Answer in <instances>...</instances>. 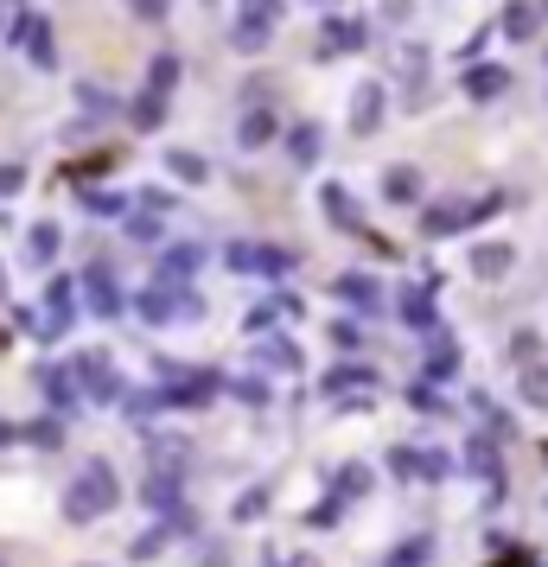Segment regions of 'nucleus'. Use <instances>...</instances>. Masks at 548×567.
<instances>
[{"instance_id": "obj_17", "label": "nucleus", "mask_w": 548, "mask_h": 567, "mask_svg": "<svg viewBox=\"0 0 548 567\" xmlns=\"http://www.w3.org/2000/svg\"><path fill=\"white\" fill-rule=\"evenodd\" d=\"M185 434H153L147 440V459H153V472H185Z\"/></svg>"}, {"instance_id": "obj_43", "label": "nucleus", "mask_w": 548, "mask_h": 567, "mask_svg": "<svg viewBox=\"0 0 548 567\" xmlns=\"http://www.w3.org/2000/svg\"><path fill=\"white\" fill-rule=\"evenodd\" d=\"M20 185H26V166H0V198L20 192Z\"/></svg>"}, {"instance_id": "obj_45", "label": "nucleus", "mask_w": 548, "mask_h": 567, "mask_svg": "<svg viewBox=\"0 0 548 567\" xmlns=\"http://www.w3.org/2000/svg\"><path fill=\"white\" fill-rule=\"evenodd\" d=\"M536 345H542L536 332H517V364H529V357H536Z\"/></svg>"}, {"instance_id": "obj_51", "label": "nucleus", "mask_w": 548, "mask_h": 567, "mask_svg": "<svg viewBox=\"0 0 548 567\" xmlns=\"http://www.w3.org/2000/svg\"><path fill=\"white\" fill-rule=\"evenodd\" d=\"M0 287H7V268H0Z\"/></svg>"}, {"instance_id": "obj_52", "label": "nucleus", "mask_w": 548, "mask_h": 567, "mask_svg": "<svg viewBox=\"0 0 548 567\" xmlns=\"http://www.w3.org/2000/svg\"><path fill=\"white\" fill-rule=\"evenodd\" d=\"M0 567H7V561H0Z\"/></svg>"}, {"instance_id": "obj_22", "label": "nucleus", "mask_w": 548, "mask_h": 567, "mask_svg": "<svg viewBox=\"0 0 548 567\" xmlns=\"http://www.w3.org/2000/svg\"><path fill=\"white\" fill-rule=\"evenodd\" d=\"M536 32H542V7H523V0H517V7H510L504 13V39H536Z\"/></svg>"}, {"instance_id": "obj_10", "label": "nucleus", "mask_w": 548, "mask_h": 567, "mask_svg": "<svg viewBox=\"0 0 548 567\" xmlns=\"http://www.w3.org/2000/svg\"><path fill=\"white\" fill-rule=\"evenodd\" d=\"M370 45V26L364 20H332L319 32V58H345V51H364Z\"/></svg>"}, {"instance_id": "obj_48", "label": "nucleus", "mask_w": 548, "mask_h": 567, "mask_svg": "<svg viewBox=\"0 0 548 567\" xmlns=\"http://www.w3.org/2000/svg\"><path fill=\"white\" fill-rule=\"evenodd\" d=\"M491 567H536V561H529V555H498Z\"/></svg>"}, {"instance_id": "obj_16", "label": "nucleus", "mask_w": 548, "mask_h": 567, "mask_svg": "<svg viewBox=\"0 0 548 567\" xmlns=\"http://www.w3.org/2000/svg\"><path fill=\"white\" fill-rule=\"evenodd\" d=\"M510 262H517V249H510V243H478V249H472V274H478V281H498V274H510Z\"/></svg>"}, {"instance_id": "obj_6", "label": "nucleus", "mask_w": 548, "mask_h": 567, "mask_svg": "<svg viewBox=\"0 0 548 567\" xmlns=\"http://www.w3.org/2000/svg\"><path fill=\"white\" fill-rule=\"evenodd\" d=\"M7 39H13V45H26V58L39 64V71H51V64H58V45H51V26L39 20V13H20V20L7 26Z\"/></svg>"}, {"instance_id": "obj_13", "label": "nucleus", "mask_w": 548, "mask_h": 567, "mask_svg": "<svg viewBox=\"0 0 548 567\" xmlns=\"http://www.w3.org/2000/svg\"><path fill=\"white\" fill-rule=\"evenodd\" d=\"M71 319H77V287L71 281H51L45 287V338H58Z\"/></svg>"}, {"instance_id": "obj_29", "label": "nucleus", "mask_w": 548, "mask_h": 567, "mask_svg": "<svg viewBox=\"0 0 548 567\" xmlns=\"http://www.w3.org/2000/svg\"><path fill=\"white\" fill-rule=\"evenodd\" d=\"M287 153H294L300 166H313L319 160V128L313 122H300V128H287Z\"/></svg>"}, {"instance_id": "obj_7", "label": "nucleus", "mask_w": 548, "mask_h": 567, "mask_svg": "<svg viewBox=\"0 0 548 567\" xmlns=\"http://www.w3.org/2000/svg\"><path fill=\"white\" fill-rule=\"evenodd\" d=\"M224 262L243 268V274H287V268H294V255H287V249H268V243H230Z\"/></svg>"}, {"instance_id": "obj_14", "label": "nucleus", "mask_w": 548, "mask_h": 567, "mask_svg": "<svg viewBox=\"0 0 548 567\" xmlns=\"http://www.w3.org/2000/svg\"><path fill=\"white\" fill-rule=\"evenodd\" d=\"M510 90V71H504V64H472V71H466V96L472 102H498Z\"/></svg>"}, {"instance_id": "obj_37", "label": "nucleus", "mask_w": 548, "mask_h": 567, "mask_svg": "<svg viewBox=\"0 0 548 567\" xmlns=\"http://www.w3.org/2000/svg\"><path fill=\"white\" fill-rule=\"evenodd\" d=\"M396 71H402V77H421V71H427V51H421V45H396Z\"/></svg>"}, {"instance_id": "obj_12", "label": "nucleus", "mask_w": 548, "mask_h": 567, "mask_svg": "<svg viewBox=\"0 0 548 567\" xmlns=\"http://www.w3.org/2000/svg\"><path fill=\"white\" fill-rule=\"evenodd\" d=\"M332 294L345 300V306H357V313H383V287H376L370 274H338Z\"/></svg>"}, {"instance_id": "obj_8", "label": "nucleus", "mask_w": 548, "mask_h": 567, "mask_svg": "<svg viewBox=\"0 0 548 567\" xmlns=\"http://www.w3.org/2000/svg\"><path fill=\"white\" fill-rule=\"evenodd\" d=\"M383 115H389L383 83H357V96H351V134H376V128H383Z\"/></svg>"}, {"instance_id": "obj_41", "label": "nucleus", "mask_w": 548, "mask_h": 567, "mask_svg": "<svg viewBox=\"0 0 548 567\" xmlns=\"http://www.w3.org/2000/svg\"><path fill=\"white\" fill-rule=\"evenodd\" d=\"M453 466H447V459H440V453H415V478H447Z\"/></svg>"}, {"instance_id": "obj_32", "label": "nucleus", "mask_w": 548, "mask_h": 567, "mask_svg": "<svg viewBox=\"0 0 548 567\" xmlns=\"http://www.w3.org/2000/svg\"><path fill=\"white\" fill-rule=\"evenodd\" d=\"M192 268H198V249H192V243H179V249L160 255V274H173V281H185Z\"/></svg>"}, {"instance_id": "obj_11", "label": "nucleus", "mask_w": 548, "mask_h": 567, "mask_svg": "<svg viewBox=\"0 0 548 567\" xmlns=\"http://www.w3.org/2000/svg\"><path fill=\"white\" fill-rule=\"evenodd\" d=\"M83 287H90V313H102V319H115V313H122V287H115L109 262H90V274H83Z\"/></svg>"}, {"instance_id": "obj_40", "label": "nucleus", "mask_w": 548, "mask_h": 567, "mask_svg": "<svg viewBox=\"0 0 548 567\" xmlns=\"http://www.w3.org/2000/svg\"><path fill=\"white\" fill-rule=\"evenodd\" d=\"M20 440H32V446H58V421H32V427H20Z\"/></svg>"}, {"instance_id": "obj_27", "label": "nucleus", "mask_w": 548, "mask_h": 567, "mask_svg": "<svg viewBox=\"0 0 548 567\" xmlns=\"http://www.w3.org/2000/svg\"><path fill=\"white\" fill-rule=\"evenodd\" d=\"M147 504L153 510H173L179 504V472H147Z\"/></svg>"}, {"instance_id": "obj_36", "label": "nucleus", "mask_w": 548, "mask_h": 567, "mask_svg": "<svg viewBox=\"0 0 548 567\" xmlns=\"http://www.w3.org/2000/svg\"><path fill=\"white\" fill-rule=\"evenodd\" d=\"M408 402H415L421 415H447V402H440V395H434V383H427V376H421L415 389H408Z\"/></svg>"}, {"instance_id": "obj_35", "label": "nucleus", "mask_w": 548, "mask_h": 567, "mask_svg": "<svg viewBox=\"0 0 548 567\" xmlns=\"http://www.w3.org/2000/svg\"><path fill=\"white\" fill-rule=\"evenodd\" d=\"M166 536H173V523H153L147 536L134 542V561H153V555H160V548H166Z\"/></svg>"}, {"instance_id": "obj_33", "label": "nucleus", "mask_w": 548, "mask_h": 567, "mask_svg": "<svg viewBox=\"0 0 548 567\" xmlns=\"http://www.w3.org/2000/svg\"><path fill=\"white\" fill-rule=\"evenodd\" d=\"M160 115H166V96H153V90L134 96V128H160Z\"/></svg>"}, {"instance_id": "obj_3", "label": "nucleus", "mask_w": 548, "mask_h": 567, "mask_svg": "<svg viewBox=\"0 0 548 567\" xmlns=\"http://www.w3.org/2000/svg\"><path fill=\"white\" fill-rule=\"evenodd\" d=\"M274 26H281V0H243V7H236V26H230V45L243 51V58H255V51H268Z\"/></svg>"}, {"instance_id": "obj_23", "label": "nucleus", "mask_w": 548, "mask_h": 567, "mask_svg": "<svg viewBox=\"0 0 548 567\" xmlns=\"http://www.w3.org/2000/svg\"><path fill=\"white\" fill-rule=\"evenodd\" d=\"M459 370V345L447 332H434V351H427V383H440V376H453Z\"/></svg>"}, {"instance_id": "obj_4", "label": "nucleus", "mask_w": 548, "mask_h": 567, "mask_svg": "<svg viewBox=\"0 0 548 567\" xmlns=\"http://www.w3.org/2000/svg\"><path fill=\"white\" fill-rule=\"evenodd\" d=\"M71 383H77V395H96V402H122V383H115V370H109V357L102 351H77L71 357Z\"/></svg>"}, {"instance_id": "obj_5", "label": "nucleus", "mask_w": 548, "mask_h": 567, "mask_svg": "<svg viewBox=\"0 0 548 567\" xmlns=\"http://www.w3.org/2000/svg\"><path fill=\"white\" fill-rule=\"evenodd\" d=\"M504 198H459V204H434L421 223H427V236H453V230H466L472 217H485V211H498Z\"/></svg>"}, {"instance_id": "obj_50", "label": "nucleus", "mask_w": 548, "mask_h": 567, "mask_svg": "<svg viewBox=\"0 0 548 567\" xmlns=\"http://www.w3.org/2000/svg\"><path fill=\"white\" fill-rule=\"evenodd\" d=\"M262 567H287V561H281V555H274V548H268V561H262Z\"/></svg>"}, {"instance_id": "obj_18", "label": "nucleus", "mask_w": 548, "mask_h": 567, "mask_svg": "<svg viewBox=\"0 0 548 567\" xmlns=\"http://www.w3.org/2000/svg\"><path fill=\"white\" fill-rule=\"evenodd\" d=\"M421 192H427V185H421L415 166H389V173H383V198L389 204H421Z\"/></svg>"}, {"instance_id": "obj_15", "label": "nucleus", "mask_w": 548, "mask_h": 567, "mask_svg": "<svg viewBox=\"0 0 548 567\" xmlns=\"http://www.w3.org/2000/svg\"><path fill=\"white\" fill-rule=\"evenodd\" d=\"M268 141H274V109H262V102H255L243 122H236V147H243V153H262Z\"/></svg>"}, {"instance_id": "obj_46", "label": "nucleus", "mask_w": 548, "mask_h": 567, "mask_svg": "<svg viewBox=\"0 0 548 567\" xmlns=\"http://www.w3.org/2000/svg\"><path fill=\"white\" fill-rule=\"evenodd\" d=\"M128 7L141 13V20H160V13H166V0H128Z\"/></svg>"}, {"instance_id": "obj_1", "label": "nucleus", "mask_w": 548, "mask_h": 567, "mask_svg": "<svg viewBox=\"0 0 548 567\" xmlns=\"http://www.w3.org/2000/svg\"><path fill=\"white\" fill-rule=\"evenodd\" d=\"M115 504H122V478L102 466V459H90V466L71 478V491H64V510H71V523H96V517H109Z\"/></svg>"}, {"instance_id": "obj_31", "label": "nucleus", "mask_w": 548, "mask_h": 567, "mask_svg": "<svg viewBox=\"0 0 548 567\" xmlns=\"http://www.w3.org/2000/svg\"><path fill=\"white\" fill-rule=\"evenodd\" d=\"M466 466H472V472H485V485H491V491H498V485H504V478H498V453H491V440H472V453H466Z\"/></svg>"}, {"instance_id": "obj_9", "label": "nucleus", "mask_w": 548, "mask_h": 567, "mask_svg": "<svg viewBox=\"0 0 548 567\" xmlns=\"http://www.w3.org/2000/svg\"><path fill=\"white\" fill-rule=\"evenodd\" d=\"M383 389V376L364 370V364H345V370H325V395H345V402H364V395Z\"/></svg>"}, {"instance_id": "obj_21", "label": "nucleus", "mask_w": 548, "mask_h": 567, "mask_svg": "<svg viewBox=\"0 0 548 567\" xmlns=\"http://www.w3.org/2000/svg\"><path fill=\"white\" fill-rule=\"evenodd\" d=\"M26 262H58V223H32L26 230Z\"/></svg>"}, {"instance_id": "obj_49", "label": "nucleus", "mask_w": 548, "mask_h": 567, "mask_svg": "<svg viewBox=\"0 0 548 567\" xmlns=\"http://www.w3.org/2000/svg\"><path fill=\"white\" fill-rule=\"evenodd\" d=\"M13 440H20V427H7V421H0V446H13Z\"/></svg>"}, {"instance_id": "obj_39", "label": "nucleus", "mask_w": 548, "mask_h": 567, "mask_svg": "<svg viewBox=\"0 0 548 567\" xmlns=\"http://www.w3.org/2000/svg\"><path fill=\"white\" fill-rule=\"evenodd\" d=\"M325 338H332V351H357V345H364V332H357L351 319H338V325H332Z\"/></svg>"}, {"instance_id": "obj_30", "label": "nucleus", "mask_w": 548, "mask_h": 567, "mask_svg": "<svg viewBox=\"0 0 548 567\" xmlns=\"http://www.w3.org/2000/svg\"><path fill=\"white\" fill-rule=\"evenodd\" d=\"M523 402L529 408H548V364H536V357L523 364Z\"/></svg>"}, {"instance_id": "obj_38", "label": "nucleus", "mask_w": 548, "mask_h": 567, "mask_svg": "<svg viewBox=\"0 0 548 567\" xmlns=\"http://www.w3.org/2000/svg\"><path fill=\"white\" fill-rule=\"evenodd\" d=\"M83 204H90L96 217H122L128 211V198H115V192H83Z\"/></svg>"}, {"instance_id": "obj_47", "label": "nucleus", "mask_w": 548, "mask_h": 567, "mask_svg": "<svg viewBox=\"0 0 548 567\" xmlns=\"http://www.w3.org/2000/svg\"><path fill=\"white\" fill-rule=\"evenodd\" d=\"M198 567H236V561H230V548H204V561H198Z\"/></svg>"}, {"instance_id": "obj_24", "label": "nucleus", "mask_w": 548, "mask_h": 567, "mask_svg": "<svg viewBox=\"0 0 548 567\" xmlns=\"http://www.w3.org/2000/svg\"><path fill=\"white\" fill-rule=\"evenodd\" d=\"M402 319L415 325V332H427V325H434V294H427V287H408L402 294Z\"/></svg>"}, {"instance_id": "obj_28", "label": "nucleus", "mask_w": 548, "mask_h": 567, "mask_svg": "<svg viewBox=\"0 0 548 567\" xmlns=\"http://www.w3.org/2000/svg\"><path fill=\"white\" fill-rule=\"evenodd\" d=\"M255 357H262L268 370H300V345H294V338H268Z\"/></svg>"}, {"instance_id": "obj_20", "label": "nucleus", "mask_w": 548, "mask_h": 567, "mask_svg": "<svg viewBox=\"0 0 548 567\" xmlns=\"http://www.w3.org/2000/svg\"><path fill=\"white\" fill-rule=\"evenodd\" d=\"M39 389H45V402L51 408H77V383H71V370H39Z\"/></svg>"}, {"instance_id": "obj_34", "label": "nucleus", "mask_w": 548, "mask_h": 567, "mask_svg": "<svg viewBox=\"0 0 548 567\" xmlns=\"http://www.w3.org/2000/svg\"><path fill=\"white\" fill-rule=\"evenodd\" d=\"M427 555H434V542L415 536V542H402L396 555H389V567H427Z\"/></svg>"}, {"instance_id": "obj_42", "label": "nucleus", "mask_w": 548, "mask_h": 567, "mask_svg": "<svg viewBox=\"0 0 548 567\" xmlns=\"http://www.w3.org/2000/svg\"><path fill=\"white\" fill-rule=\"evenodd\" d=\"M262 510H268V491H249V497H243V504H236V517H243V523H249V517H262Z\"/></svg>"}, {"instance_id": "obj_2", "label": "nucleus", "mask_w": 548, "mask_h": 567, "mask_svg": "<svg viewBox=\"0 0 548 567\" xmlns=\"http://www.w3.org/2000/svg\"><path fill=\"white\" fill-rule=\"evenodd\" d=\"M134 306H141L147 325H173V319H198L204 313V300L192 294V281H173V274H160V281H153Z\"/></svg>"}, {"instance_id": "obj_26", "label": "nucleus", "mask_w": 548, "mask_h": 567, "mask_svg": "<svg viewBox=\"0 0 548 567\" xmlns=\"http://www.w3.org/2000/svg\"><path fill=\"white\" fill-rule=\"evenodd\" d=\"M166 173H173V179H185V185H204V179H211V166H204L198 160V153H166Z\"/></svg>"}, {"instance_id": "obj_19", "label": "nucleus", "mask_w": 548, "mask_h": 567, "mask_svg": "<svg viewBox=\"0 0 548 567\" xmlns=\"http://www.w3.org/2000/svg\"><path fill=\"white\" fill-rule=\"evenodd\" d=\"M319 211L332 217L338 230H357V204H351V192H345V185H325V192H319Z\"/></svg>"}, {"instance_id": "obj_25", "label": "nucleus", "mask_w": 548, "mask_h": 567, "mask_svg": "<svg viewBox=\"0 0 548 567\" xmlns=\"http://www.w3.org/2000/svg\"><path fill=\"white\" fill-rule=\"evenodd\" d=\"M147 90H153V96H173V90H179V58H173V51H160V58H153Z\"/></svg>"}, {"instance_id": "obj_44", "label": "nucleus", "mask_w": 548, "mask_h": 567, "mask_svg": "<svg viewBox=\"0 0 548 567\" xmlns=\"http://www.w3.org/2000/svg\"><path fill=\"white\" fill-rule=\"evenodd\" d=\"M236 395H243V402H249V408H262V402H268V389H262V383H255V376H249V383H236Z\"/></svg>"}]
</instances>
